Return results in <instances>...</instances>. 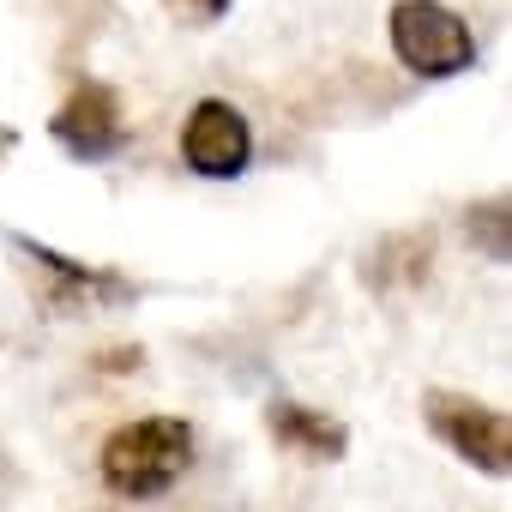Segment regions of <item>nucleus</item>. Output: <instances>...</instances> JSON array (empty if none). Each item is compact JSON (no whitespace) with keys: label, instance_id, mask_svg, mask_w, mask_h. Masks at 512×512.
<instances>
[{"label":"nucleus","instance_id":"obj_8","mask_svg":"<svg viewBox=\"0 0 512 512\" xmlns=\"http://www.w3.org/2000/svg\"><path fill=\"white\" fill-rule=\"evenodd\" d=\"M428 260H434V235H428V229L386 235V241L368 253V284H380V290H392V284H422V278H428Z\"/></svg>","mask_w":512,"mask_h":512},{"label":"nucleus","instance_id":"obj_6","mask_svg":"<svg viewBox=\"0 0 512 512\" xmlns=\"http://www.w3.org/2000/svg\"><path fill=\"white\" fill-rule=\"evenodd\" d=\"M181 163L205 181H235L253 163V127L235 103L223 97H199L181 121Z\"/></svg>","mask_w":512,"mask_h":512},{"label":"nucleus","instance_id":"obj_4","mask_svg":"<svg viewBox=\"0 0 512 512\" xmlns=\"http://www.w3.org/2000/svg\"><path fill=\"white\" fill-rule=\"evenodd\" d=\"M422 422L458 464H470L494 482L512 476V422H506V410H494L470 392H452V386H428L422 392Z\"/></svg>","mask_w":512,"mask_h":512},{"label":"nucleus","instance_id":"obj_3","mask_svg":"<svg viewBox=\"0 0 512 512\" xmlns=\"http://www.w3.org/2000/svg\"><path fill=\"white\" fill-rule=\"evenodd\" d=\"M386 43H392L398 67L416 79H458L476 67V31L452 7H440V0H392Z\"/></svg>","mask_w":512,"mask_h":512},{"label":"nucleus","instance_id":"obj_2","mask_svg":"<svg viewBox=\"0 0 512 512\" xmlns=\"http://www.w3.org/2000/svg\"><path fill=\"white\" fill-rule=\"evenodd\" d=\"M7 247L25 260V278H31V290H37V302L55 314V320H79V314H97V308H127V302H139V284L127 278V272H115V266H85V260H73V253H61V247H49V241H37V235H7Z\"/></svg>","mask_w":512,"mask_h":512},{"label":"nucleus","instance_id":"obj_1","mask_svg":"<svg viewBox=\"0 0 512 512\" xmlns=\"http://www.w3.org/2000/svg\"><path fill=\"white\" fill-rule=\"evenodd\" d=\"M199 434L187 416H133L97 446V476L115 500H163L193 470Z\"/></svg>","mask_w":512,"mask_h":512},{"label":"nucleus","instance_id":"obj_11","mask_svg":"<svg viewBox=\"0 0 512 512\" xmlns=\"http://www.w3.org/2000/svg\"><path fill=\"white\" fill-rule=\"evenodd\" d=\"M139 362H145V350H139V344H127V350H109L97 368H103V374H127V368H139Z\"/></svg>","mask_w":512,"mask_h":512},{"label":"nucleus","instance_id":"obj_7","mask_svg":"<svg viewBox=\"0 0 512 512\" xmlns=\"http://www.w3.org/2000/svg\"><path fill=\"white\" fill-rule=\"evenodd\" d=\"M266 434L284 452L308 458V464H344L350 458V422L320 410V404H302V398H272L266 404Z\"/></svg>","mask_w":512,"mask_h":512},{"label":"nucleus","instance_id":"obj_9","mask_svg":"<svg viewBox=\"0 0 512 512\" xmlns=\"http://www.w3.org/2000/svg\"><path fill=\"white\" fill-rule=\"evenodd\" d=\"M464 241H470L476 253H488L494 266L512 260V217H506V199H500V193L464 211Z\"/></svg>","mask_w":512,"mask_h":512},{"label":"nucleus","instance_id":"obj_12","mask_svg":"<svg viewBox=\"0 0 512 512\" xmlns=\"http://www.w3.org/2000/svg\"><path fill=\"white\" fill-rule=\"evenodd\" d=\"M19 151V127H7V121H0V163H7Z\"/></svg>","mask_w":512,"mask_h":512},{"label":"nucleus","instance_id":"obj_5","mask_svg":"<svg viewBox=\"0 0 512 512\" xmlns=\"http://www.w3.org/2000/svg\"><path fill=\"white\" fill-rule=\"evenodd\" d=\"M49 139L73 157V163H109L127 145V121H121V97L103 79H79L61 109L49 115Z\"/></svg>","mask_w":512,"mask_h":512},{"label":"nucleus","instance_id":"obj_10","mask_svg":"<svg viewBox=\"0 0 512 512\" xmlns=\"http://www.w3.org/2000/svg\"><path fill=\"white\" fill-rule=\"evenodd\" d=\"M163 7L181 19V25H193V31H205V25H217L223 13H229V0H163Z\"/></svg>","mask_w":512,"mask_h":512}]
</instances>
